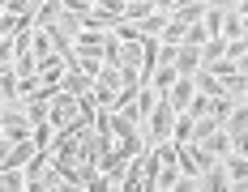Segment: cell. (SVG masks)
I'll return each instance as SVG.
<instances>
[{
  "instance_id": "cell-1",
  "label": "cell",
  "mask_w": 248,
  "mask_h": 192,
  "mask_svg": "<svg viewBox=\"0 0 248 192\" xmlns=\"http://www.w3.org/2000/svg\"><path fill=\"white\" fill-rule=\"evenodd\" d=\"M77 111H81V98L77 94H69V90H56V98H51V128H64V124L73 120Z\"/></svg>"
},
{
  "instance_id": "cell-2",
  "label": "cell",
  "mask_w": 248,
  "mask_h": 192,
  "mask_svg": "<svg viewBox=\"0 0 248 192\" xmlns=\"http://www.w3.org/2000/svg\"><path fill=\"white\" fill-rule=\"evenodd\" d=\"M146 154H150V149H141V154H133V158L124 162L120 179H116V188H124V192H137V188H141V179H146Z\"/></svg>"
},
{
  "instance_id": "cell-3",
  "label": "cell",
  "mask_w": 248,
  "mask_h": 192,
  "mask_svg": "<svg viewBox=\"0 0 248 192\" xmlns=\"http://www.w3.org/2000/svg\"><path fill=\"white\" fill-rule=\"evenodd\" d=\"M51 167V149H34L30 162H26V192H43V171Z\"/></svg>"
},
{
  "instance_id": "cell-4",
  "label": "cell",
  "mask_w": 248,
  "mask_h": 192,
  "mask_svg": "<svg viewBox=\"0 0 248 192\" xmlns=\"http://www.w3.org/2000/svg\"><path fill=\"white\" fill-rule=\"evenodd\" d=\"M193 94H197V81H193V77H175V86L167 90V98H171V107H175V111H188Z\"/></svg>"
},
{
  "instance_id": "cell-5",
  "label": "cell",
  "mask_w": 248,
  "mask_h": 192,
  "mask_svg": "<svg viewBox=\"0 0 248 192\" xmlns=\"http://www.w3.org/2000/svg\"><path fill=\"white\" fill-rule=\"evenodd\" d=\"M175 69H180V77H193V73L201 69V47L197 43H180V51H175Z\"/></svg>"
},
{
  "instance_id": "cell-6",
  "label": "cell",
  "mask_w": 248,
  "mask_h": 192,
  "mask_svg": "<svg viewBox=\"0 0 248 192\" xmlns=\"http://www.w3.org/2000/svg\"><path fill=\"white\" fill-rule=\"evenodd\" d=\"M193 81H197V90H201V94H210V98L231 94V90H227V81L218 77V73H210V69H197V73H193Z\"/></svg>"
},
{
  "instance_id": "cell-7",
  "label": "cell",
  "mask_w": 248,
  "mask_h": 192,
  "mask_svg": "<svg viewBox=\"0 0 248 192\" xmlns=\"http://www.w3.org/2000/svg\"><path fill=\"white\" fill-rule=\"evenodd\" d=\"M64 60H60V51H47V56H39V77H43V81H56V86H60V81H64Z\"/></svg>"
},
{
  "instance_id": "cell-8",
  "label": "cell",
  "mask_w": 248,
  "mask_h": 192,
  "mask_svg": "<svg viewBox=\"0 0 248 192\" xmlns=\"http://www.w3.org/2000/svg\"><path fill=\"white\" fill-rule=\"evenodd\" d=\"M201 188H210V192H223V188H231V175H227V167H223V158L214 162V167H205L201 171V179H197Z\"/></svg>"
},
{
  "instance_id": "cell-9",
  "label": "cell",
  "mask_w": 248,
  "mask_h": 192,
  "mask_svg": "<svg viewBox=\"0 0 248 192\" xmlns=\"http://www.w3.org/2000/svg\"><path fill=\"white\" fill-rule=\"evenodd\" d=\"M90 86H94V77L90 73H81V69H69L64 73V81H60V90H69V94H90Z\"/></svg>"
},
{
  "instance_id": "cell-10",
  "label": "cell",
  "mask_w": 248,
  "mask_h": 192,
  "mask_svg": "<svg viewBox=\"0 0 248 192\" xmlns=\"http://www.w3.org/2000/svg\"><path fill=\"white\" fill-rule=\"evenodd\" d=\"M167 22H171V9H154V13H146V17L137 22V30H141V34H158V39H163Z\"/></svg>"
},
{
  "instance_id": "cell-11",
  "label": "cell",
  "mask_w": 248,
  "mask_h": 192,
  "mask_svg": "<svg viewBox=\"0 0 248 192\" xmlns=\"http://www.w3.org/2000/svg\"><path fill=\"white\" fill-rule=\"evenodd\" d=\"M175 77H180V69H175V64H158V69H154V77H150V86H154L158 94H167V90L175 86Z\"/></svg>"
},
{
  "instance_id": "cell-12",
  "label": "cell",
  "mask_w": 248,
  "mask_h": 192,
  "mask_svg": "<svg viewBox=\"0 0 248 192\" xmlns=\"http://www.w3.org/2000/svg\"><path fill=\"white\" fill-rule=\"evenodd\" d=\"M223 167H227V175H231V184H240V179H248V158L244 154H223Z\"/></svg>"
},
{
  "instance_id": "cell-13",
  "label": "cell",
  "mask_w": 248,
  "mask_h": 192,
  "mask_svg": "<svg viewBox=\"0 0 248 192\" xmlns=\"http://www.w3.org/2000/svg\"><path fill=\"white\" fill-rule=\"evenodd\" d=\"M180 175H184V171H180V162H163V167H158V179H154V192L163 188H175V184H180Z\"/></svg>"
},
{
  "instance_id": "cell-14",
  "label": "cell",
  "mask_w": 248,
  "mask_h": 192,
  "mask_svg": "<svg viewBox=\"0 0 248 192\" xmlns=\"http://www.w3.org/2000/svg\"><path fill=\"white\" fill-rule=\"evenodd\" d=\"M120 64L141 69V39H124V43H120Z\"/></svg>"
},
{
  "instance_id": "cell-15",
  "label": "cell",
  "mask_w": 248,
  "mask_h": 192,
  "mask_svg": "<svg viewBox=\"0 0 248 192\" xmlns=\"http://www.w3.org/2000/svg\"><path fill=\"white\" fill-rule=\"evenodd\" d=\"M223 128L231 133V137H235V133H244V128H248V107H244V103H235V107H231V116L223 120Z\"/></svg>"
},
{
  "instance_id": "cell-16",
  "label": "cell",
  "mask_w": 248,
  "mask_h": 192,
  "mask_svg": "<svg viewBox=\"0 0 248 192\" xmlns=\"http://www.w3.org/2000/svg\"><path fill=\"white\" fill-rule=\"evenodd\" d=\"M223 34H227V39H244V13H240V9H227Z\"/></svg>"
},
{
  "instance_id": "cell-17",
  "label": "cell",
  "mask_w": 248,
  "mask_h": 192,
  "mask_svg": "<svg viewBox=\"0 0 248 192\" xmlns=\"http://www.w3.org/2000/svg\"><path fill=\"white\" fill-rule=\"evenodd\" d=\"M90 98H94L99 111H111V107H116V90H111V86H99V81L90 86Z\"/></svg>"
},
{
  "instance_id": "cell-18",
  "label": "cell",
  "mask_w": 248,
  "mask_h": 192,
  "mask_svg": "<svg viewBox=\"0 0 248 192\" xmlns=\"http://www.w3.org/2000/svg\"><path fill=\"white\" fill-rule=\"evenodd\" d=\"M231 107H235V94H223V98H210V116H214V120L223 124L227 116H231Z\"/></svg>"
},
{
  "instance_id": "cell-19",
  "label": "cell",
  "mask_w": 248,
  "mask_h": 192,
  "mask_svg": "<svg viewBox=\"0 0 248 192\" xmlns=\"http://www.w3.org/2000/svg\"><path fill=\"white\" fill-rule=\"evenodd\" d=\"M184 34H188V26L180 22V17H171L167 30H163V43H184Z\"/></svg>"
},
{
  "instance_id": "cell-20",
  "label": "cell",
  "mask_w": 248,
  "mask_h": 192,
  "mask_svg": "<svg viewBox=\"0 0 248 192\" xmlns=\"http://www.w3.org/2000/svg\"><path fill=\"white\" fill-rule=\"evenodd\" d=\"M94 4L107 9V13H116V17H124V4H128V0H94Z\"/></svg>"
},
{
  "instance_id": "cell-21",
  "label": "cell",
  "mask_w": 248,
  "mask_h": 192,
  "mask_svg": "<svg viewBox=\"0 0 248 192\" xmlns=\"http://www.w3.org/2000/svg\"><path fill=\"white\" fill-rule=\"evenodd\" d=\"M231 149H235V154H244V158H248V128H244V133H235V137H231Z\"/></svg>"
},
{
  "instance_id": "cell-22",
  "label": "cell",
  "mask_w": 248,
  "mask_h": 192,
  "mask_svg": "<svg viewBox=\"0 0 248 192\" xmlns=\"http://www.w3.org/2000/svg\"><path fill=\"white\" fill-rule=\"evenodd\" d=\"M64 9H69V13H90L94 0H64Z\"/></svg>"
},
{
  "instance_id": "cell-23",
  "label": "cell",
  "mask_w": 248,
  "mask_h": 192,
  "mask_svg": "<svg viewBox=\"0 0 248 192\" xmlns=\"http://www.w3.org/2000/svg\"><path fill=\"white\" fill-rule=\"evenodd\" d=\"M235 69H240V73H248V51L240 56V60H235Z\"/></svg>"
},
{
  "instance_id": "cell-24",
  "label": "cell",
  "mask_w": 248,
  "mask_h": 192,
  "mask_svg": "<svg viewBox=\"0 0 248 192\" xmlns=\"http://www.w3.org/2000/svg\"><path fill=\"white\" fill-rule=\"evenodd\" d=\"M205 4H214V9H231V0H205Z\"/></svg>"
},
{
  "instance_id": "cell-25",
  "label": "cell",
  "mask_w": 248,
  "mask_h": 192,
  "mask_svg": "<svg viewBox=\"0 0 248 192\" xmlns=\"http://www.w3.org/2000/svg\"><path fill=\"white\" fill-rule=\"evenodd\" d=\"M235 9H240V13H244V17H248V0H235Z\"/></svg>"
},
{
  "instance_id": "cell-26",
  "label": "cell",
  "mask_w": 248,
  "mask_h": 192,
  "mask_svg": "<svg viewBox=\"0 0 248 192\" xmlns=\"http://www.w3.org/2000/svg\"><path fill=\"white\" fill-rule=\"evenodd\" d=\"M158 9H175V0H158Z\"/></svg>"
},
{
  "instance_id": "cell-27",
  "label": "cell",
  "mask_w": 248,
  "mask_h": 192,
  "mask_svg": "<svg viewBox=\"0 0 248 192\" xmlns=\"http://www.w3.org/2000/svg\"><path fill=\"white\" fill-rule=\"evenodd\" d=\"M4 4H9V0H0V13H4Z\"/></svg>"
},
{
  "instance_id": "cell-28",
  "label": "cell",
  "mask_w": 248,
  "mask_h": 192,
  "mask_svg": "<svg viewBox=\"0 0 248 192\" xmlns=\"http://www.w3.org/2000/svg\"><path fill=\"white\" fill-rule=\"evenodd\" d=\"M30 4H34V9H39V4H43V0H30Z\"/></svg>"
},
{
  "instance_id": "cell-29",
  "label": "cell",
  "mask_w": 248,
  "mask_h": 192,
  "mask_svg": "<svg viewBox=\"0 0 248 192\" xmlns=\"http://www.w3.org/2000/svg\"><path fill=\"white\" fill-rule=\"evenodd\" d=\"M0 107H4V94H0Z\"/></svg>"
},
{
  "instance_id": "cell-30",
  "label": "cell",
  "mask_w": 248,
  "mask_h": 192,
  "mask_svg": "<svg viewBox=\"0 0 248 192\" xmlns=\"http://www.w3.org/2000/svg\"><path fill=\"white\" fill-rule=\"evenodd\" d=\"M0 43H4V34H0Z\"/></svg>"
}]
</instances>
